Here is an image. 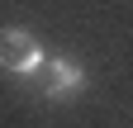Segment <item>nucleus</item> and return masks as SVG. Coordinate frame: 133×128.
Listing matches in <instances>:
<instances>
[{
  "instance_id": "f257e3e1",
  "label": "nucleus",
  "mask_w": 133,
  "mask_h": 128,
  "mask_svg": "<svg viewBox=\"0 0 133 128\" xmlns=\"http://www.w3.org/2000/svg\"><path fill=\"white\" fill-rule=\"evenodd\" d=\"M48 43L33 33V29H24V24H10V29H0V71L5 76H38L43 67H48Z\"/></svg>"
},
{
  "instance_id": "f03ea898",
  "label": "nucleus",
  "mask_w": 133,
  "mask_h": 128,
  "mask_svg": "<svg viewBox=\"0 0 133 128\" xmlns=\"http://www.w3.org/2000/svg\"><path fill=\"white\" fill-rule=\"evenodd\" d=\"M43 71H48V81H43V100H48V104H71V100H81L86 86H90L86 67H81L76 57H66V52L48 57Z\"/></svg>"
}]
</instances>
